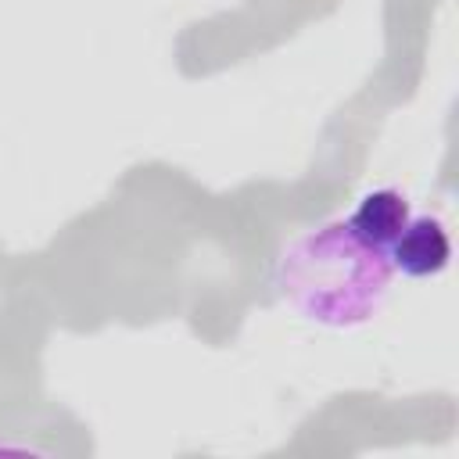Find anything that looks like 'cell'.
I'll return each mask as SVG.
<instances>
[{"label": "cell", "instance_id": "1", "mask_svg": "<svg viewBox=\"0 0 459 459\" xmlns=\"http://www.w3.org/2000/svg\"><path fill=\"white\" fill-rule=\"evenodd\" d=\"M391 276L387 251L362 240L348 219H337L283 247L273 269V287L305 323L355 330L384 308Z\"/></svg>", "mask_w": 459, "mask_h": 459}, {"label": "cell", "instance_id": "2", "mask_svg": "<svg viewBox=\"0 0 459 459\" xmlns=\"http://www.w3.org/2000/svg\"><path fill=\"white\" fill-rule=\"evenodd\" d=\"M391 269L409 280H434L452 262V237L434 215H409L402 233L387 244Z\"/></svg>", "mask_w": 459, "mask_h": 459}, {"label": "cell", "instance_id": "3", "mask_svg": "<svg viewBox=\"0 0 459 459\" xmlns=\"http://www.w3.org/2000/svg\"><path fill=\"white\" fill-rule=\"evenodd\" d=\"M409 215H412V212H409L405 194L394 190V186H380V190H369V194L359 197V204H355L348 226H351L362 240H369V244H377V247L387 251V244L402 233V226L409 222Z\"/></svg>", "mask_w": 459, "mask_h": 459}]
</instances>
